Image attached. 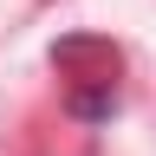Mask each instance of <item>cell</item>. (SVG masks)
<instances>
[{
    "mask_svg": "<svg viewBox=\"0 0 156 156\" xmlns=\"http://www.w3.org/2000/svg\"><path fill=\"white\" fill-rule=\"evenodd\" d=\"M65 111L78 117V124H111V117H117V85H111V78H104V85H78V91H65Z\"/></svg>",
    "mask_w": 156,
    "mask_h": 156,
    "instance_id": "cell-1",
    "label": "cell"
}]
</instances>
